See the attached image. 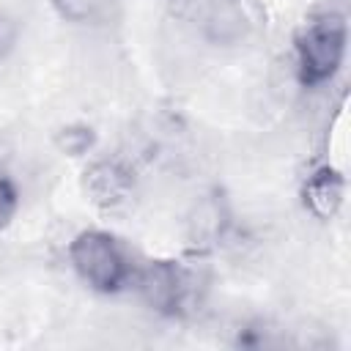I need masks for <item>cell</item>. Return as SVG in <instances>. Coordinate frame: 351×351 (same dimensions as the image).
<instances>
[{
    "label": "cell",
    "mask_w": 351,
    "mask_h": 351,
    "mask_svg": "<svg viewBox=\"0 0 351 351\" xmlns=\"http://www.w3.org/2000/svg\"><path fill=\"white\" fill-rule=\"evenodd\" d=\"M296 52L304 82L318 85L332 80L346 55V22L337 14H326L310 22L299 36Z\"/></svg>",
    "instance_id": "6da1fadb"
},
{
    "label": "cell",
    "mask_w": 351,
    "mask_h": 351,
    "mask_svg": "<svg viewBox=\"0 0 351 351\" xmlns=\"http://www.w3.org/2000/svg\"><path fill=\"white\" fill-rule=\"evenodd\" d=\"M71 263L77 274L96 291H115L129 274V263L118 241L101 230H85L71 241Z\"/></svg>",
    "instance_id": "7a4b0ae2"
},
{
    "label": "cell",
    "mask_w": 351,
    "mask_h": 351,
    "mask_svg": "<svg viewBox=\"0 0 351 351\" xmlns=\"http://www.w3.org/2000/svg\"><path fill=\"white\" fill-rule=\"evenodd\" d=\"M186 274L173 263H151L140 277V291L145 302L162 313H176L184 304V296L189 291Z\"/></svg>",
    "instance_id": "3957f363"
},
{
    "label": "cell",
    "mask_w": 351,
    "mask_h": 351,
    "mask_svg": "<svg viewBox=\"0 0 351 351\" xmlns=\"http://www.w3.org/2000/svg\"><path fill=\"white\" fill-rule=\"evenodd\" d=\"M88 195L101 206H118L129 195V173L115 162H99L85 173Z\"/></svg>",
    "instance_id": "277c9868"
},
{
    "label": "cell",
    "mask_w": 351,
    "mask_h": 351,
    "mask_svg": "<svg viewBox=\"0 0 351 351\" xmlns=\"http://www.w3.org/2000/svg\"><path fill=\"white\" fill-rule=\"evenodd\" d=\"M304 203L310 206V211L315 217L329 219L343 203V181H340V176L332 173V170L315 173L304 186Z\"/></svg>",
    "instance_id": "5b68a950"
},
{
    "label": "cell",
    "mask_w": 351,
    "mask_h": 351,
    "mask_svg": "<svg viewBox=\"0 0 351 351\" xmlns=\"http://www.w3.org/2000/svg\"><path fill=\"white\" fill-rule=\"evenodd\" d=\"M112 0H52L55 11L69 22H93L110 11Z\"/></svg>",
    "instance_id": "8992f818"
},
{
    "label": "cell",
    "mask_w": 351,
    "mask_h": 351,
    "mask_svg": "<svg viewBox=\"0 0 351 351\" xmlns=\"http://www.w3.org/2000/svg\"><path fill=\"white\" fill-rule=\"evenodd\" d=\"M14 211H16V192L5 178H0V228L8 225Z\"/></svg>",
    "instance_id": "52a82bcc"
}]
</instances>
